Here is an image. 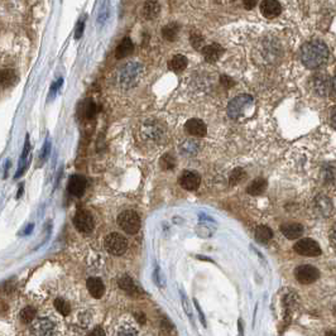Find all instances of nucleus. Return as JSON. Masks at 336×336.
Returning a JSON list of instances; mask_svg holds the SVG:
<instances>
[{
  "label": "nucleus",
  "instance_id": "nucleus-1",
  "mask_svg": "<svg viewBox=\"0 0 336 336\" xmlns=\"http://www.w3.org/2000/svg\"><path fill=\"white\" fill-rule=\"evenodd\" d=\"M329 57V49L326 43L320 39H312L305 43L301 49V60L303 66L310 70H316L321 67Z\"/></svg>",
  "mask_w": 336,
  "mask_h": 336
},
{
  "label": "nucleus",
  "instance_id": "nucleus-2",
  "mask_svg": "<svg viewBox=\"0 0 336 336\" xmlns=\"http://www.w3.org/2000/svg\"><path fill=\"white\" fill-rule=\"evenodd\" d=\"M253 106V96L239 95L231 100L228 106V114L233 119H240L245 117V113Z\"/></svg>",
  "mask_w": 336,
  "mask_h": 336
},
{
  "label": "nucleus",
  "instance_id": "nucleus-3",
  "mask_svg": "<svg viewBox=\"0 0 336 336\" xmlns=\"http://www.w3.org/2000/svg\"><path fill=\"white\" fill-rule=\"evenodd\" d=\"M118 225L121 228V230L125 231L126 234L134 235L141 229V217L135 211L125 210L118 216Z\"/></svg>",
  "mask_w": 336,
  "mask_h": 336
},
{
  "label": "nucleus",
  "instance_id": "nucleus-4",
  "mask_svg": "<svg viewBox=\"0 0 336 336\" xmlns=\"http://www.w3.org/2000/svg\"><path fill=\"white\" fill-rule=\"evenodd\" d=\"M142 75V66L139 63H126L119 72V82L124 87H132L138 84Z\"/></svg>",
  "mask_w": 336,
  "mask_h": 336
},
{
  "label": "nucleus",
  "instance_id": "nucleus-5",
  "mask_svg": "<svg viewBox=\"0 0 336 336\" xmlns=\"http://www.w3.org/2000/svg\"><path fill=\"white\" fill-rule=\"evenodd\" d=\"M104 246H105L106 252L110 254L123 255L128 249V240L118 233H111L105 237Z\"/></svg>",
  "mask_w": 336,
  "mask_h": 336
},
{
  "label": "nucleus",
  "instance_id": "nucleus-6",
  "mask_svg": "<svg viewBox=\"0 0 336 336\" xmlns=\"http://www.w3.org/2000/svg\"><path fill=\"white\" fill-rule=\"evenodd\" d=\"M73 225L82 234H90L94 230V226H95L94 217L90 211L78 210L76 215L73 216Z\"/></svg>",
  "mask_w": 336,
  "mask_h": 336
},
{
  "label": "nucleus",
  "instance_id": "nucleus-7",
  "mask_svg": "<svg viewBox=\"0 0 336 336\" xmlns=\"http://www.w3.org/2000/svg\"><path fill=\"white\" fill-rule=\"evenodd\" d=\"M293 250L303 257H318L321 254V248L313 239H301L293 245Z\"/></svg>",
  "mask_w": 336,
  "mask_h": 336
},
{
  "label": "nucleus",
  "instance_id": "nucleus-8",
  "mask_svg": "<svg viewBox=\"0 0 336 336\" xmlns=\"http://www.w3.org/2000/svg\"><path fill=\"white\" fill-rule=\"evenodd\" d=\"M294 277L302 285H310V283L317 281L318 277H320V272L316 267L305 264V265H300L294 269Z\"/></svg>",
  "mask_w": 336,
  "mask_h": 336
},
{
  "label": "nucleus",
  "instance_id": "nucleus-9",
  "mask_svg": "<svg viewBox=\"0 0 336 336\" xmlns=\"http://www.w3.org/2000/svg\"><path fill=\"white\" fill-rule=\"evenodd\" d=\"M310 85H311V89L313 90V93L320 96H326L330 91L331 80L327 73H322L321 72V73H316L315 76H312Z\"/></svg>",
  "mask_w": 336,
  "mask_h": 336
},
{
  "label": "nucleus",
  "instance_id": "nucleus-10",
  "mask_svg": "<svg viewBox=\"0 0 336 336\" xmlns=\"http://www.w3.org/2000/svg\"><path fill=\"white\" fill-rule=\"evenodd\" d=\"M54 325L49 318H38L30 325L29 336H52Z\"/></svg>",
  "mask_w": 336,
  "mask_h": 336
},
{
  "label": "nucleus",
  "instance_id": "nucleus-11",
  "mask_svg": "<svg viewBox=\"0 0 336 336\" xmlns=\"http://www.w3.org/2000/svg\"><path fill=\"white\" fill-rule=\"evenodd\" d=\"M178 181H180V185L182 189L187 190V191H195L201 183V177H200V174L193 171H185L181 174Z\"/></svg>",
  "mask_w": 336,
  "mask_h": 336
},
{
  "label": "nucleus",
  "instance_id": "nucleus-12",
  "mask_svg": "<svg viewBox=\"0 0 336 336\" xmlns=\"http://www.w3.org/2000/svg\"><path fill=\"white\" fill-rule=\"evenodd\" d=\"M142 133H143L144 138L147 139V141L157 142L159 141V139H162L165 130H163L162 126L159 125L158 123H156V121H147V123L143 124Z\"/></svg>",
  "mask_w": 336,
  "mask_h": 336
},
{
  "label": "nucleus",
  "instance_id": "nucleus-13",
  "mask_svg": "<svg viewBox=\"0 0 336 336\" xmlns=\"http://www.w3.org/2000/svg\"><path fill=\"white\" fill-rule=\"evenodd\" d=\"M86 178L81 174H73L70 177L69 185H67V190L71 195L76 196V197H80V196L84 195L85 190H86Z\"/></svg>",
  "mask_w": 336,
  "mask_h": 336
},
{
  "label": "nucleus",
  "instance_id": "nucleus-14",
  "mask_svg": "<svg viewBox=\"0 0 336 336\" xmlns=\"http://www.w3.org/2000/svg\"><path fill=\"white\" fill-rule=\"evenodd\" d=\"M185 129L189 134L193 135V137H205L207 133V126L206 124L200 119H190L187 120L186 124H185Z\"/></svg>",
  "mask_w": 336,
  "mask_h": 336
},
{
  "label": "nucleus",
  "instance_id": "nucleus-15",
  "mask_svg": "<svg viewBox=\"0 0 336 336\" xmlns=\"http://www.w3.org/2000/svg\"><path fill=\"white\" fill-rule=\"evenodd\" d=\"M261 12L265 18H276L282 12V6L276 0H264L261 3Z\"/></svg>",
  "mask_w": 336,
  "mask_h": 336
},
{
  "label": "nucleus",
  "instance_id": "nucleus-16",
  "mask_svg": "<svg viewBox=\"0 0 336 336\" xmlns=\"http://www.w3.org/2000/svg\"><path fill=\"white\" fill-rule=\"evenodd\" d=\"M86 287L89 293L93 296L94 298H101L105 293V286L102 283V281L97 277H90L86 281Z\"/></svg>",
  "mask_w": 336,
  "mask_h": 336
},
{
  "label": "nucleus",
  "instance_id": "nucleus-17",
  "mask_svg": "<svg viewBox=\"0 0 336 336\" xmlns=\"http://www.w3.org/2000/svg\"><path fill=\"white\" fill-rule=\"evenodd\" d=\"M224 51H225V49H224L220 45H217V43H211V45L205 46V47L202 48V54H204L205 60H206L207 62H216V61L220 60V57L224 54Z\"/></svg>",
  "mask_w": 336,
  "mask_h": 336
},
{
  "label": "nucleus",
  "instance_id": "nucleus-18",
  "mask_svg": "<svg viewBox=\"0 0 336 336\" xmlns=\"http://www.w3.org/2000/svg\"><path fill=\"white\" fill-rule=\"evenodd\" d=\"M281 231L287 239H298L303 234V226L298 222H286L281 225Z\"/></svg>",
  "mask_w": 336,
  "mask_h": 336
},
{
  "label": "nucleus",
  "instance_id": "nucleus-19",
  "mask_svg": "<svg viewBox=\"0 0 336 336\" xmlns=\"http://www.w3.org/2000/svg\"><path fill=\"white\" fill-rule=\"evenodd\" d=\"M18 81V75L17 72L12 69H3L0 70V87L6 89L13 85L17 84Z\"/></svg>",
  "mask_w": 336,
  "mask_h": 336
},
{
  "label": "nucleus",
  "instance_id": "nucleus-20",
  "mask_svg": "<svg viewBox=\"0 0 336 336\" xmlns=\"http://www.w3.org/2000/svg\"><path fill=\"white\" fill-rule=\"evenodd\" d=\"M315 207L322 216H330L333 214V202L326 196H317L315 198Z\"/></svg>",
  "mask_w": 336,
  "mask_h": 336
},
{
  "label": "nucleus",
  "instance_id": "nucleus-21",
  "mask_svg": "<svg viewBox=\"0 0 336 336\" xmlns=\"http://www.w3.org/2000/svg\"><path fill=\"white\" fill-rule=\"evenodd\" d=\"M133 49H134V45H133L132 39H130L129 37H125V38L120 42V45L117 47L115 57H117L118 60L128 57L129 54L133 53Z\"/></svg>",
  "mask_w": 336,
  "mask_h": 336
},
{
  "label": "nucleus",
  "instance_id": "nucleus-22",
  "mask_svg": "<svg viewBox=\"0 0 336 336\" xmlns=\"http://www.w3.org/2000/svg\"><path fill=\"white\" fill-rule=\"evenodd\" d=\"M29 149H30L29 138H28V137H27V139H25V143H24L23 153H22L21 159H19L18 172H17V173H15L14 178L21 177L22 174L24 173V171H25V169H27V167H28V161H29Z\"/></svg>",
  "mask_w": 336,
  "mask_h": 336
},
{
  "label": "nucleus",
  "instance_id": "nucleus-23",
  "mask_svg": "<svg viewBox=\"0 0 336 336\" xmlns=\"http://www.w3.org/2000/svg\"><path fill=\"white\" fill-rule=\"evenodd\" d=\"M161 12V5H159L158 1H147L144 3L143 5V17L147 21H153L154 18H157Z\"/></svg>",
  "mask_w": 336,
  "mask_h": 336
},
{
  "label": "nucleus",
  "instance_id": "nucleus-24",
  "mask_svg": "<svg viewBox=\"0 0 336 336\" xmlns=\"http://www.w3.org/2000/svg\"><path fill=\"white\" fill-rule=\"evenodd\" d=\"M254 237L257 239V241H259L261 244H267L273 238V231H272L270 228H268V226L259 225L255 228Z\"/></svg>",
  "mask_w": 336,
  "mask_h": 336
},
{
  "label": "nucleus",
  "instance_id": "nucleus-25",
  "mask_svg": "<svg viewBox=\"0 0 336 336\" xmlns=\"http://www.w3.org/2000/svg\"><path fill=\"white\" fill-rule=\"evenodd\" d=\"M118 285H119V287L121 288L123 291H125L126 293L135 294L139 292L138 287H137V285L134 283V281H133L129 276H126V274H124L123 277H120L119 281H118Z\"/></svg>",
  "mask_w": 336,
  "mask_h": 336
},
{
  "label": "nucleus",
  "instance_id": "nucleus-26",
  "mask_svg": "<svg viewBox=\"0 0 336 336\" xmlns=\"http://www.w3.org/2000/svg\"><path fill=\"white\" fill-rule=\"evenodd\" d=\"M267 189V181L264 178H255L254 181H252L248 189H246V192L252 196H258L262 195L264 191Z\"/></svg>",
  "mask_w": 336,
  "mask_h": 336
},
{
  "label": "nucleus",
  "instance_id": "nucleus-27",
  "mask_svg": "<svg viewBox=\"0 0 336 336\" xmlns=\"http://www.w3.org/2000/svg\"><path fill=\"white\" fill-rule=\"evenodd\" d=\"M168 67L173 72H182L183 70L187 67V58L182 54H176L171 58V61L168 62Z\"/></svg>",
  "mask_w": 336,
  "mask_h": 336
},
{
  "label": "nucleus",
  "instance_id": "nucleus-28",
  "mask_svg": "<svg viewBox=\"0 0 336 336\" xmlns=\"http://www.w3.org/2000/svg\"><path fill=\"white\" fill-rule=\"evenodd\" d=\"M178 32H180V27H178V24L169 23L163 27L162 36H163V38L169 41V42H173V41H176V38H177Z\"/></svg>",
  "mask_w": 336,
  "mask_h": 336
},
{
  "label": "nucleus",
  "instance_id": "nucleus-29",
  "mask_svg": "<svg viewBox=\"0 0 336 336\" xmlns=\"http://www.w3.org/2000/svg\"><path fill=\"white\" fill-rule=\"evenodd\" d=\"M96 111H97V108H96L95 102L93 100L87 99L86 101L82 102L81 114L84 115L85 119H91V118L95 117Z\"/></svg>",
  "mask_w": 336,
  "mask_h": 336
},
{
  "label": "nucleus",
  "instance_id": "nucleus-30",
  "mask_svg": "<svg viewBox=\"0 0 336 336\" xmlns=\"http://www.w3.org/2000/svg\"><path fill=\"white\" fill-rule=\"evenodd\" d=\"M37 315V310L32 306H28L21 311V320L23 324H30Z\"/></svg>",
  "mask_w": 336,
  "mask_h": 336
},
{
  "label": "nucleus",
  "instance_id": "nucleus-31",
  "mask_svg": "<svg viewBox=\"0 0 336 336\" xmlns=\"http://www.w3.org/2000/svg\"><path fill=\"white\" fill-rule=\"evenodd\" d=\"M245 177L246 173L243 168H235L234 171L231 172L230 177H229V183H230L231 186H235V185H239Z\"/></svg>",
  "mask_w": 336,
  "mask_h": 336
},
{
  "label": "nucleus",
  "instance_id": "nucleus-32",
  "mask_svg": "<svg viewBox=\"0 0 336 336\" xmlns=\"http://www.w3.org/2000/svg\"><path fill=\"white\" fill-rule=\"evenodd\" d=\"M54 307L62 316H69L70 312H71L70 303L66 300H63V298H56L54 300Z\"/></svg>",
  "mask_w": 336,
  "mask_h": 336
},
{
  "label": "nucleus",
  "instance_id": "nucleus-33",
  "mask_svg": "<svg viewBox=\"0 0 336 336\" xmlns=\"http://www.w3.org/2000/svg\"><path fill=\"white\" fill-rule=\"evenodd\" d=\"M198 144L195 143L193 141H187L181 145V152L183 154H187V156H193V154L197 153Z\"/></svg>",
  "mask_w": 336,
  "mask_h": 336
},
{
  "label": "nucleus",
  "instance_id": "nucleus-34",
  "mask_svg": "<svg viewBox=\"0 0 336 336\" xmlns=\"http://www.w3.org/2000/svg\"><path fill=\"white\" fill-rule=\"evenodd\" d=\"M176 167V159L171 154H165L161 158V168L163 171H172Z\"/></svg>",
  "mask_w": 336,
  "mask_h": 336
},
{
  "label": "nucleus",
  "instance_id": "nucleus-35",
  "mask_svg": "<svg viewBox=\"0 0 336 336\" xmlns=\"http://www.w3.org/2000/svg\"><path fill=\"white\" fill-rule=\"evenodd\" d=\"M106 6H108V3L104 1V3L101 4V8L99 9V14H97V24H100V25H104V23H105L109 18V9L106 8Z\"/></svg>",
  "mask_w": 336,
  "mask_h": 336
},
{
  "label": "nucleus",
  "instance_id": "nucleus-36",
  "mask_svg": "<svg viewBox=\"0 0 336 336\" xmlns=\"http://www.w3.org/2000/svg\"><path fill=\"white\" fill-rule=\"evenodd\" d=\"M191 45L195 48H197V49H200L204 45V37L200 33H197V32H193L191 34Z\"/></svg>",
  "mask_w": 336,
  "mask_h": 336
},
{
  "label": "nucleus",
  "instance_id": "nucleus-37",
  "mask_svg": "<svg viewBox=\"0 0 336 336\" xmlns=\"http://www.w3.org/2000/svg\"><path fill=\"white\" fill-rule=\"evenodd\" d=\"M117 336H138V333H137V330H135L134 327L123 326L119 329Z\"/></svg>",
  "mask_w": 336,
  "mask_h": 336
},
{
  "label": "nucleus",
  "instance_id": "nucleus-38",
  "mask_svg": "<svg viewBox=\"0 0 336 336\" xmlns=\"http://www.w3.org/2000/svg\"><path fill=\"white\" fill-rule=\"evenodd\" d=\"M49 148H51V143H49V141L47 139V142H46L45 145H43V148H42V152H41V154H39V158H41L42 162H45L46 159H47L48 154H49Z\"/></svg>",
  "mask_w": 336,
  "mask_h": 336
},
{
  "label": "nucleus",
  "instance_id": "nucleus-39",
  "mask_svg": "<svg viewBox=\"0 0 336 336\" xmlns=\"http://www.w3.org/2000/svg\"><path fill=\"white\" fill-rule=\"evenodd\" d=\"M182 303H183V309H185V311H186L187 316H189L190 318H192V311H191V307H190V303H189V301H187V298L185 297V296H182Z\"/></svg>",
  "mask_w": 336,
  "mask_h": 336
},
{
  "label": "nucleus",
  "instance_id": "nucleus-40",
  "mask_svg": "<svg viewBox=\"0 0 336 336\" xmlns=\"http://www.w3.org/2000/svg\"><path fill=\"white\" fill-rule=\"evenodd\" d=\"M86 336H105V333H104V330H102L101 327L97 326L95 327V329H93Z\"/></svg>",
  "mask_w": 336,
  "mask_h": 336
},
{
  "label": "nucleus",
  "instance_id": "nucleus-41",
  "mask_svg": "<svg viewBox=\"0 0 336 336\" xmlns=\"http://www.w3.org/2000/svg\"><path fill=\"white\" fill-rule=\"evenodd\" d=\"M221 84L222 86H225L228 89V87H231L234 85V81L230 77H228V76H221Z\"/></svg>",
  "mask_w": 336,
  "mask_h": 336
},
{
  "label": "nucleus",
  "instance_id": "nucleus-42",
  "mask_svg": "<svg viewBox=\"0 0 336 336\" xmlns=\"http://www.w3.org/2000/svg\"><path fill=\"white\" fill-rule=\"evenodd\" d=\"M330 241H331V245H333L336 249V224L333 226V228H331V230H330Z\"/></svg>",
  "mask_w": 336,
  "mask_h": 336
},
{
  "label": "nucleus",
  "instance_id": "nucleus-43",
  "mask_svg": "<svg viewBox=\"0 0 336 336\" xmlns=\"http://www.w3.org/2000/svg\"><path fill=\"white\" fill-rule=\"evenodd\" d=\"M61 84H62V80H61V78H60V81L52 85V87H51V95L48 96V97H51V99H52V97H53V96L56 95V91H57L58 87L61 86Z\"/></svg>",
  "mask_w": 336,
  "mask_h": 336
},
{
  "label": "nucleus",
  "instance_id": "nucleus-44",
  "mask_svg": "<svg viewBox=\"0 0 336 336\" xmlns=\"http://www.w3.org/2000/svg\"><path fill=\"white\" fill-rule=\"evenodd\" d=\"M82 30H84V21L81 22V23H78L77 25V29H76V33H75V38L78 39L80 37L82 36Z\"/></svg>",
  "mask_w": 336,
  "mask_h": 336
},
{
  "label": "nucleus",
  "instance_id": "nucleus-45",
  "mask_svg": "<svg viewBox=\"0 0 336 336\" xmlns=\"http://www.w3.org/2000/svg\"><path fill=\"white\" fill-rule=\"evenodd\" d=\"M243 4H244V6H245V9L250 10V9H253L255 5H257V1H254V0H245Z\"/></svg>",
  "mask_w": 336,
  "mask_h": 336
},
{
  "label": "nucleus",
  "instance_id": "nucleus-46",
  "mask_svg": "<svg viewBox=\"0 0 336 336\" xmlns=\"http://www.w3.org/2000/svg\"><path fill=\"white\" fill-rule=\"evenodd\" d=\"M331 124H333V126L336 129V106L333 109V111H331Z\"/></svg>",
  "mask_w": 336,
  "mask_h": 336
},
{
  "label": "nucleus",
  "instance_id": "nucleus-47",
  "mask_svg": "<svg viewBox=\"0 0 336 336\" xmlns=\"http://www.w3.org/2000/svg\"><path fill=\"white\" fill-rule=\"evenodd\" d=\"M135 317H137V320H138V322L139 324H145V315L144 313H137L135 315Z\"/></svg>",
  "mask_w": 336,
  "mask_h": 336
},
{
  "label": "nucleus",
  "instance_id": "nucleus-48",
  "mask_svg": "<svg viewBox=\"0 0 336 336\" xmlns=\"http://www.w3.org/2000/svg\"><path fill=\"white\" fill-rule=\"evenodd\" d=\"M195 303H196V307H197L198 313H200V318H201V322H202V324H204V326H206V321H205V318H204V313H202L201 309L198 307V305H197V302H196V301H195Z\"/></svg>",
  "mask_w": 336,
  "mask_h": 336
},
{
  "label": "nucleus",
  "instance_id": "nucleus-49",
  "mask_svg": "<svg viewBox=\"0 0 336 336\" xmlns=\"http://www.w3.org/2000/svg\"><path fill=\"white\" fill-rule=\"evenodd\" d=\"M324 336H336V333H334V331H327V333H325Z\"/></svg>",
  "mask_w": 336,
  "mask_h": 336
},
{
  "label": "nucleus",
  "instance_id": "nucleus-50",
  "mask_svg": "<svg viewBox=\"0 0 336 336\" xmlns=\"http://www.w3.org/2000/svg\"><path fill=\"white\" fill-rule=\"evenodd\" d=\"M333 87H334V90H335V93H336V76L334 77V80H333Z\"/></svg>",
  "mask_w": 336,
  "mask_h": 336
},
{
  "label": "nucleus",
  "instance_id": "nucleus-51",
  "mask_svg": "<svg viewBox=\"0 0 336 336\" xmlns=\"http://www.w3.org/2000/svg\"><path fill=\"white\" fill-rule=\"evenodd\" d=\"M335 315H336V309H335Z\"/></svg>",
  "mask_w": 336,
  "mask_h": 336
}]
</instances>
